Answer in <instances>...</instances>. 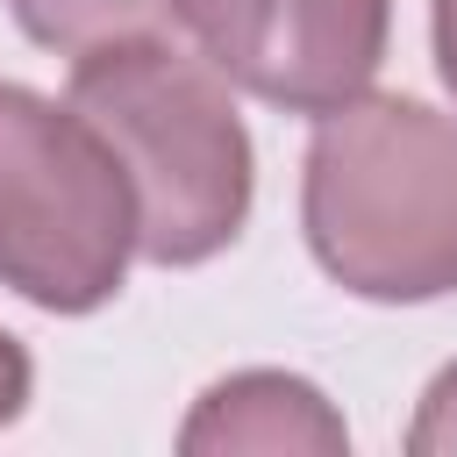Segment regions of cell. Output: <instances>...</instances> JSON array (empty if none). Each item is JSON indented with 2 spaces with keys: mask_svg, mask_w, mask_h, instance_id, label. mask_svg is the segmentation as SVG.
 Masks as SVG:
<instances>
[{
  "mask_svg": "<svg viewBox=\"0 0 457 457\" xmlns=\"http://www.w3.org/2000/svg\"><path fill=\"white\" fill-rule=\"evenodd\" d=\"M64 100L107 136L136 200V257L186 271L221 257L257 200L250 129L236 114V86L171 36L107 43L71 57Z\"/></svg>",
  "mask_w": 457,
  "mask_h": 457,
  "instance_id": "obj_1",
  "label": "cell"
},
{
  "mask_svg": "<svg viewBox=\"0 0 457 457\" xmlns=\"http://www.w3.org/2000/svg\"><path fill=\"white\" fill-rule=\"evenodd\" d=\"M314 264L378 307L457 293V121L407 93H357L314 121L300 164Z\"/></svg>",
  "mask_w": 457,
  "mask_h": 457,
  "instance_id": "obj_2",
  "label": "cell"
},
{
  "mask_svg": "<svg viewBox=\"0 0 457 457\" xmlns=\"http://www.w3.org/2000/svg\"><path fill=\"white\" fill-rule=\"evenodd\" d=\"M136 257V200L107 136L64 100L0 79V286L43 314H93Z\"/></svg>",
  "mask_w": 457,
  "mask_h": 457,
  "instance_id": "obj_3",
  "label": "cell"
},
{
  "mask_svg": "<svg viewBox=\"0 0 457 457\" xmlns=\"http://www.w3.org/2000/svg\"><path fill=\"white\" fill-rule=\"evenodd\" d=\"M179 29L236 93L321 121L371 93L393 43V0H179Z\"/></svg>",
  "mask_w": 457,
  "mask_h": 457,
  "instance_id": "obj_4",
  "label": "cell"
},
{
  "mask_svg": "<svg viewBox=\"0 0 457 457\" xmlns=\"http://www.w3.org/2000/svg\"><path fill=\"white\" fill-rule=\"evenodd\" d=\"M186 457H343L350 450V421L336 414V400L300 378V371H228L214 378L186 428H179Z\"/></svg>",
  "mask_w": 457,
  "mask_h": 457,
  "instance_id": "obj_5",
  "label": "cell"
},
{
  "mask_svg": "<svg viewBox=\"0 0 457 457\" xmlns=\"http://www.w3.org/2000/svg\"><path fill=\"white\" fill-rule=\"evenodd\" d=\"M14 29L57 57H86L107 43H143L179 29V0H7Z\"/></svg>",
  "mask_w": 457,
  "mask_h": 457,
  "instance_id": "obj_6",
  "label": "cell"
},
{
  "mask_svg": "<svg viewBox=\"0 0 457 457\" xmlns=\"http://www.w3.org/2000/svg\"><path fill=\"white\" fill-rule=\"evenodd\" d=\"M407 450L414 457H457V364H443L407 421Z\"/></svg>",
  "mask_w": 457,
  "mask_h": 457,
  "instance_id": "obj_7",
  "label": "cell"
},
{
  "mask_svg": "<svg viewBox=\"0 0 457 457\" xmlns=\"http://www.w3.org/2000/svg\"><path fill=\"white\" fill-rule=\"evenodd\" d=\"M29 386H36V364H29V350H21V343L0 328V428H7V421H21Z\"/></svg>",
  "mask_w": 457,
  "mask_h": 457,
  "instance_id": "obj_8",
  "label": "cell"
},
{
  "mask_svg": "<svg viewBox=\"0 0 457 457\" xmlns=\"http://www.w3.org/2000/svg\"><path fill=\"white\" fill-rule=\"evenodd\" d=\"M428 43H436V71L457 100V0H428Z\"/></svg>",
  "mask_w": 457,
  "mask_h": 457,
  "instance_id": "obj_9",
  "label": "cell"
}]
</instances>
